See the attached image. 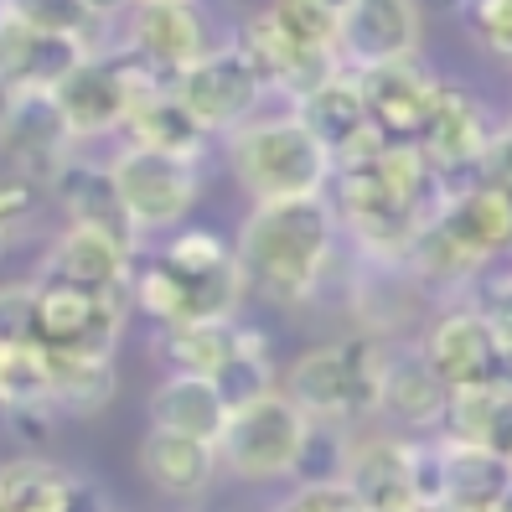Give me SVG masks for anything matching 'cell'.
I'll list each match as a JSON object with an SVG mask.
<instances>
[{"mask_svg": "<svg viewBox=\"0 0 512 512\" xmlns=\"http://www.w3.org/2000/svg\"><path fill=\"white\" fill-rule=\"evenodd\" d=\"M331 207L357 249L378 264H404L414 238L450 202L445 176L414 145H373L331 171Z\"/></svg>", "mask_w": 512, "mask_h": 512, "instance_id": "cell-1", "label": "cell"}, {"mask_svg": "<svg viewBox=\"0 0 512 512\" xmlns=\"http://www.w3.org/2000/svg\"><path fill=\"white\" fill-rule=\"evenodd\" d=\"M342 223L331 197L254 202L233 233V259L244 290L264 306H306L337 269Z\"/></svg>", "mask_w": 512, "mask_h": 512, "instance_id": "cell-2", "label": "cell"}, {"mask_svg": "<svg viewBox=\"0 0 512 512\" xmlns=\"http://www.w3.org/2000/svg\"><path fill=\"white\" fill-rule=\"evenodd\" d=\"M223 161L249 202L326 197L331 171H337L331 150L300 125V114L290 104L280 114H254L249 125L223 135Z\"/></svg>", "mask_w": 512, "mask_h": 512, "instance_id": "cell-3", "label": "cell"}, {"mask_svg": "<svg viewBox=\"0 0 512 512\" xmlns=\"http://www.w3.org/2000/svg\"><path fill=\"white\" fill-rule=\"evenodd\" d=\"M394 342L378 331H352L342 342H326L295 357L285 373V394L311 414V425H357L378 414V388Z\"/></svg>", "mask_w": 512, "mask_h": 512, "instance_id": "cell-4", "label": "cell"}, {"mask_svg": "<svg viewBox=\"0 0 512 512\" xmlns=\"http://www.w3.org/2000/svg\"><path fill=\"white\" fill-rule=\"evenodd\" d=\"M166 83L171 78H161L156 68H145L135 52H125L119 42H104V47L78 57V68L52 88V99H57V109H63L73 140L88 150L99 140H119L130 109L145 94L166 88Z\"/></svg>", "mask_w": 512, "mask_h": 512, "instance_id": "cell-5", "label": "cell"}, {"mask_svg": "<svg viewBox=\"0 0 512 512\" xmlns=\"http://www.w3.org/2000/svg\"><path fill=\"white\" fill-rule=\"evenodd\" d=\"M311 414L300 409L285 388L254 404H238L218 435V466L238 481H280L295 476L311 445Z\"/></svg>", "mask_w": 512, "mask_h": 512, "instance_id": "cell-6", "label": "cell"}, {"mask_svg": "<svg viewBox=\"0 0 512 512\" xmlns=\"http://www.w3.org/2000/svg\"><path fill=\"white\" fill-rule=\"evenodd\" d=\"M109 171H114L119 207L130 218V233L140 244L192 223V207L202 202V161L161 156V150H145V145H114Z\"/></svg>", "mask_w": 512, "mask_h": 512, "instance_id": "cell-7", "label": "cell"}, {"mask_svg": "<svg viewBox=\"0 0 512 512\" xmlns=\"http://www.w3.org/2000/svg\"><path fill=\"white\" fill-rule=\"evenodd\" d=\"M249 300L238 259L213 275H192V269L166 264L150 244L135 254V275H130V306L150 326H192V321H233L238 306Z\"/></svg>", "mask_w": 512, "mask_h": 512, "instance_id": "cell-8", "label": "cell"}, {"mask_svg": "<svg viewBox=\"0 0 512 512\" xmlns=\"http://www.w3.org/2000/svg\"><path fill=\"white\" fill-rule=\"evenodd\" d=\"M130 311H135L130 295L32 280V326H26V337L57 357H114L130 326Z\"/></svg>", "mask_w": 512, "mask_h": 512, "instance_id": "cell-9", "label": "cell"}, {"mask_svg": "<svg viewBox=\"0 0 512 512\" xmlns=\"http://www.w3.org/2000/svg\"><path fill=\"white\" fill-rule=\"evenodd\" d=\"M171 94L192 109V119L213 140L233 135L238 125H249V119L264 114V104L275 99L269 83H264V73L254 68V57L244 52L238 37H223L207 57H197L187 73H176Z\"/></svg>", "mask_w": 512, "mask_h": 512, "instance_id": "cell-10", "label": "cell"}, {"mask_svg": "<svg viewBox=\"0 0 512 512\" xmlns=\"http://www.w3.org/2000/svg\"><path fill=\"white\" fill-rule=\"evenodd\" d=\"M125 52H135L145 68L161 78L187 73L197 57H207L223 37L202 0H130V11L114 21V37Z\"/></svg>", "mask_w": 512, "mask_h": 512, "instance_id": "cell-11", "label": "cell"}, {"mask_svg": "<svg viewBox=\"0 0 512 512\" xmlns=\"http://www.w3.org/2000/svg\"><path fill=\"white\" fill-rule=\"evenodd\" d=\"M492 130L497 125L487 119V109H481L476 94H466V88H456V83H440V99H435V109L425 119V130H419L414 150L445 176L450 192H461L466 182L481 176Z\"/></svg>", "mask_w": 512, "mask_h": 512, "instance_id": "cell-12", "label": "cell"}, {"mask_svg": "<svg viewBox=\"0 0 512 512\" xmlns=\"http://www.w3.org/2000/svg\"><path fill=\"white\" fill-rule=\"evenodd\" d=\"M78 150L73 130L52 94H0V166L32 182H52V171Z\"/></svg>", "mask_w": 512, "mask_h": 512, "instance_id": "cell-13", "label": "cell"}, {"mask_svg": "<svg viewBox=\"0 0 512 512\" xmlns=\"http://www.w3.org/2000/svg\"><path fill=\"white\" fill-rule=\"evenodd\" d=\"M140 244L125 233H109L94 223H63V233L47 244L37 280L78 285V290H104V295H130Z\"/></svg>", "mask_w": 512, "mask_h": 512, "instance_id": "cell-14", "label": "cell"}, {"mask_svg": "<svg viewBox=\"0 0 512 512\" xmlns=\"http://www.w3.org/2000/svg\"><path fill=\"white\" fill-rule=\"evenodd\" d=\"M419 37H425L419 0H352L342 11V63L347 68L414 63Z\"/></svg>", "mask_w": 512, "mask_h": 512, "instance_id": "cell-15", "label": "cell"}, {"mask_svg": "<svg viewBox=\"0 0 512 512\" xmlns=\"http://www.w3.org/2000/svg\"><path fill=\"white\" fill-rule=\"evenodd\" d=\"M357 83H363L368 99V119L373 135L383 145H414L425 119L440 99V78L419 63H383V68H357Z\"/></svg>", "mask_w": 512, "mask_h": 512, "instance_id": "cell-16", "label": "cell"}, {"mask_svg": "<svg viewBox=\"0 0 512 512\" xmlns=\"http://www.w3.org/2000/svg\"><path fill=\"white\" fill-rule=\"evenodd\" d=\"M300 114V125H306L326 150H331V161H347V156H363V150L383 145L373 135V119H368V99H363V83H357V68H337V73H326L316 88H306L295 104Z\"/></svg>", "mask_w": 512, "mask_h": 512, "instance_id": "cell-17", "label": "cell"}, {"mask_svg": "<svg viewBox=\"0 0 512 512\" xmlns=\"http://www.w3.org/2000/svg\"><path fill=\"white\" fill-rule=\"evenodd\" d=\"M425 363L440 373L445 388H471V383H497V368H502V342L492 337V326L481 321L476 306H456L445 311L430 331L425 342Z\"/></svg>", "mask_w": 512, "mask_h": 512, "instance_id": "cell-18", "label": "cell"}, {"mask_svg": "<svg viewBox=\"0 0 512 512\" xmlns=\"http://www.w3.org/2000/svg\"><path fill=\"white\" fill-rule=\"evenodd\" d=\"M88 47L57 32H37L6 16L0 26V94H52Z\"/></svg>", "mask_w": 512, "mask_h": 512, "instance_id": "cell-19", "label": "cell"}, {"mask_svg": "<svg viewBox=\"0 0 512 512\" xmlns=\"http://www.w3.org/2000/svg\"><path fill=\"white\" fill-rule=\"evenodd\" d=\"M435 223L456 238L476 264H487V259L512 249V187L492 182V176H476L461 192H450V202L440 207Z\"/></svg>", "mask_w": 512, "mask_h": 512, "instance_id": "cell-20", "label": "cell"}, {"mask_svg": "<svg viewBox=\"0 0 512 512\" xmlns=\"http://www.w3.org/2000/svg\"><path fill=\"white\" fill-rule=\"evenodd\" d=\"M337 481L368 512H409L414 507V492H409V440L368 435V440L342 445Z\"/></svg>", "mask_w": 512, "mask_h": 512, "instance_id": "cell-21", "label": "cell"}, {"mask_svg": "<svg viewBox=\"0 0 512 512\" xmlns=\"http://www.w3.org/2000/svg\"><path fill=\"white\" fill-rule=\"evenodd\" d=\"M445 404H450V388H445L440 373L425 363V352L394 342V352H388V368H383V388H378V414H388L394 425L425 435V430H440Z\"/></svg>", "mask_w": 512, "mask_h": 512, "instance_id": "cell-22", "label": "cell"}, {"mask_svg": "<svg viewBox=\"0 0 512 512\" xmlns=\"http://www.w3.org/2000/svg\"><path fill=\"white\" fill-rule=\"evenodd\" d=\"M264 342L259 326H244V321H192V326H156V363L166 373H197V378H213L228 357H238L244 347Z\"/></svg>", "mask_w": 512, "mask_h": 512, "instance_id": "cell-23", "label": "cell"}, {"mask_svg": "<svg viewBox=\"0 0 512 512\" xmlns=\"http://www.w3.org/2000/svg\"><path fill=\"white\" fill-rule=\"evenodd\" d=\"M47 197H52V207H57V213H63L68 223H94V228H109V233L135 238V233H130V218H125V207H119L109 161H88L83 145L52 171ZM135 244H140V238H135Z\"/></svg>", "mask_w": 512, "mask_h": 512, "instance_id": "cell-24", "label": "cell"}, {"mask_svg": "<svg viewBox=\"0 0 512 512\" xmlns=\"http://www.w3.org/2000/svg\"><path fill=\"white\" fill-rule=\"evenodd\" d=\"M218 445L207 440H192V435H171V430H156L150 425L145 440H140V476L150 481V492L161 497H202L207 487H213L218 476Z\"/></svg>", "mask_w": 512, "mask_h": 512, "instance_id": "cell-25", "label": "cell"}, {"mask_svg": "<svg viewBox=\"0 0 512 512\" xmlns=\"http://www.w3.org/2000/svg\"><path fill=\"white\" fill-rule=\"evenodd\" d=\"M228 399L218 394L213 378H197V373H166L156 388H150V425L171 430V435H192L218 445L223 425H228Z\"/></svg>", "mask_w": 512, "mask_h": 512, "instance_id": "cell-26", "label": "cell"}, {"mask_svg": "<svg viewBox=\"0 0 512 512\" xmlns=\"http://www.w3.org/2000/svg\"><path fill=\"white\" fill-rule=\"evenodd\" d=\"M114 145H145V150H161V156H182V161H202L207 150H213V135H207L192 109L171 94V83L156 88V94H145L130 119H125V130H119Z\"/></svg>", "mask_w": 512, "mask_h": 512, "instance_id": "cell-27", "label": "cell"}, {"mask_svg": "<svg viewBox=\"0 0 512 512\" xmlns=\"http://www.w3.org/2000/svg\"><path fill=\"white\" fill-rule=\"evenodd\" d=\"M440 456H445V512H481V507H502L512 497V476L497 450L445 440Z\"/></svg>", "mask_w": 512, "mask_h": 512, "instance_id": "cell-28", "label": "cell"}, {"mask_svg": "<svg viewBox=\"0 0 512 512\" xmlns=\"http://www.w3.org/2000/svg\"><path fill=\"white\" fill-rule=\"evenodd\" d=\"M52 368V409L68 419H88L109 409L114 399V357H57L47 352Z\"/></svg>", "mask_w": 512, "mask_h": 512, "instance_id": "cell-29", "label": "cell"}, {"mask_svg": "<svg viewBox=\"0 0 512 512\" xmlns=\"http://www.w3.org/2000/svg\"><path fill=\"white\" fill-rule=\"evenodd\" d=\"M6 16L21 26H37V32H57V37H73L88 52L104 47L114 37V26L99 21L83 0H6Z\"/></svg>", "mask_w": 512, "mask_h": 512, "instance_id": "cell-30", "label": "cell"}, {"mask_svg": "<svg viewBox=\"0 0 512 512\" xmlns=\"http://www.w3.org/2000/svg\"><path fill=\"white\" fill-rule=\"evenodd\" d=\"M512 394L502 383H471V388H450V404H445V419L440 430L445 440H466V445H487L497 414Z\"/></svg>", "mask_w": 512, "mask_h": 512, "instance_id": "cell-31", "label": "cell"}, {"mask_svg": "<svg viewBox=\"0 0 512 512\" xmlns=\"http://www.w3.org/2000/svg\"><path fill=\"white\" fill-rule=\"evenodd\" d=\"M47 207H52V197L42 182L0 166V249H16L21 238H32L47 218Z\"/></svg>", "mask_w": 512, "mask_h": 512, "instance_id": "cell-32", "label": "cell"}, {"mask_svg": "<svg viewBox=\"0 0 512 512\" xmlns=\"http://www.w3.org/2000/svg\"><path fill=\"white\" fill-rule=\"evenodd\" d=\"M150 249H156L166 264H176V269H192V275H213V269H228L233 264V238H223L218 228H202V223L171 228Z\"/></svg>", "mask_w": 512, "mask_h": 512, "instance_id": "cell-33", "label": "cell"}, {"mask_svg": "<svg viewBox=\"0 0 512 512\" xmlns=\"http://www.w3.org/2000/svg\"><path fill=\"white\" fill-rule=\"evenodd\" d=\"M213 383H218V394L228 399V409L275 394L280 383H275V363H269V342H254V347H244L238 357H228V363L213 373Z\"/></svg>", "mask_w": 512, "mask_h": 512, "instance_id": "cell-34", "label": "cell"}, {"mask_svg": "<svg viewBox=\"0 0 512 512\" xmlns=\"http://www.w3.org/2000/svg\"><path fill=\"white\" fill-rule=\"evenodd\" d=\"M275 512H368V507L331 476V481H306V487H300L295 497H285Z\"/></svg>", "mask_w": 512, "mask_h": 512, "instance_id": "cell-35", "label": "cell"}, {"mask_svg": "<svg viewBox=\"0 0 512 512\" xmlns=\"http://www.w3.org/2000/svg\"><path fill=\"white\" fill-rule=\"evenodd\" d=\"M471 32L497 57H512V0H471Z\"/></svg>", "mask_w": 512, "mask_h": 512, "instance_id": "cell-36", "label": "cell"}, {"mask_svg": "<svg viewBox=\"0 0 512 512\" xmlns=\"http://www.w3.org/2000/svg\"><path fill=\"white\" fill-rule=\"evenodd\" d=\"M471 306L481 311V321L492 326V337L502 347H512V275H497V280H481Z\"/></svg>", "mask_w": 512, "mask_h": 512, "instance_id": "cell-37", "label": "cell"}, {"mask_svg": "<svg viewBox=\"0 0 512 512\" xmlns=\"http://www.w3.org/2000/svg\"><path fill=\"white\" fill-rule=\"evenodd\" d=\"M32 326V285H0V342H21Z\"/></svg>", "mask_w": 512, "mask_h": 512, "instance_id": "cell-38", "label": "cell"}, {"mask_svg": "<svg viewBox=\"0 0 512 512\" xmlns=\"http://www.w3.org/2000/svg\"><path fill=\"white\" fill-rule=\"evenodd\" d=\"M481 176L512 187V119L492 130V145H487V161H481Z\"/></svg>", "mask_w": 512, "mask_h": 512, "instance_id": "cell-39", "label": "cell"}, {"mask_svg": "<svg viewBox=\"0 0 512 512\" xmlns=\"http://www.w3.org/2000/svg\"><path fill=\"white\" fill-rule=\"evenodd\" d=\"M487 450H497L502 466H507V476H512V399H507L502 414H497V425H492V435H487Z\"/></svg>", "mask_w": 512, "mask_h": 512, "instance_id": "cell-40", "label": "cell"}, {"mask_svg": "<svg viewBox=\"0 0 512 512\" xmlns=\"http://www.w3.org/2000/svg\"><path fill=\"white\" fill-rule=\"evenodd\" d=\"M83 6H88V11H94L99 21H109V26H114L119 16H125V11H130V0H83Z\"/></svg>", "mask_w": 512, "mask_h": 512, "instance_id": "cell-41", "label": "cell"}, {"mask_svg": "<svg viewBox=\"0 0 512 512\" xmlns=\"http://www.w3.org/2000/svg\"><path fill=\"white\" fill-rule=\"evenodd\" d=\"M497 383L512 394V347H502V368H497Z\"/></svg>", "mask_w": 512, "mask_h": 512, "instance_id": "cell-42", "label": "cell"}, {"mask_svg": "<svg viewBox=\"0 0 512 512\" xmlns=\"http://www.w3.org/2000/svg\"><path fill=\"white\" fill-rule=\"evenodd\" d=\"M430 6H440V11H471V0H430Z\"/></svg>", "mask_w": 512, "mask_h": 512, "instance_id": "cell-43", "label": "cell"}, {"mask_svg": "<svg viewBox=\"0 0 512 512\" xmlns=\"http://www.w3.org/2000/svg\"><path fill=\"white\" fill-rule=\"evenodd\" d=\"M321 6H331V11H337V16H342V11L352 6V0H321Z\"/></svg>", "mask_w": 512, "mask_h": 512, "instance_id": "cell-44", "label": "cell"}, {"mask_svg": "<svg viewBox=\"0 0 512 512\" xmlns=\"http://www.w3.org/2000/svg\"><path fill=\"white\" fill-rule=\"evenodd\" d=\"M409 512H445V507H409Z\"/></svg>", "mask_w": 512, "mask_h": 512, "instance_id": "cell-45", "label": "cell"}, {"mask_svg": "<svg viewBox=\"0 0 512 512\" xmlns=\"http://www.w3.org/2000/svg\"><path fill=\"white\" fill-rule=\"evenodd\" d=\"M481 512H502V507H481Z\"/></svg>", "mask_w": 512, "mask_h": 512, "instance_id": "cell-46", "label": "cell"}, {"mask_svg": "<svg viewBox=\"0 0 512 512\" xmlns=\"http://www.w3.org/2000/svg\"><path fill=\"white\" fill-rule=\"evenodd\" d=\"M0 512H6V497H0Z\"/></svg>", "mask_w": 512, "mask_h": 512, "instance_id": "cell-47", "label": "cell"}, {"mask_svg": "<svg viewBox=\"0 0 512 512\" xmlns=\"http://www.w3.org/2000/svg\"><path fill=\"white\" fill-rule=\"evenodd\" d=\"M0 6H6V0H0Z\"/></svg>", "mask_w": 512, "mask_h": 512, "instance_id": "cell-48", "label": "cell"}]
</instances>
